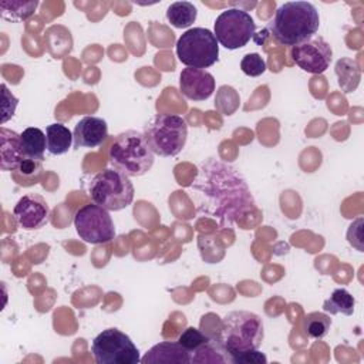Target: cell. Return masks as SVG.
Instances as JSON below:
<instances>
[{
    "instance_id": "obj_1",
    "label": "cell",
    "mask_w": 364,
    "mask_h": 364,
    "mask_svg": "<svg viewBox=\"0 0 364 364\" xmlns=\"http://www.w3.org/2000/svg\"><path fill=\"white\" fill-rule=\"evenodd\" d=\"M191 189L198 212L216 219L220 228H230L237 216L255 206L247 183L237 169L213 158L199 165Z\"/></svg>"
},
{
    "instance_id": "obj_2",
    "label": "cell",
    "mask_w": 364,
    "mask_h": 364,
    "mask_svg": "<svg viewBox=\"0 0 364 364\" xmlns=\"http://www.w3.org/2000/svg\"><path fill=\"white\" fill-rule=\"evenodd\" d=\"M273 37L283 46H299L317 33L320 16L314 4L309 1L283 3L270 21Z\"/></svg>"
},
{
    "instance_id": "obj_3",
    "label": "cell",
    "mask_w": 364,
    "mask_h": 364,
    "mask_svg": "<svg viewBox=\"0 0 364 364\" xmlns=\"http://www.w3.org/2000/svg\"><path fill=\"white\" fill-rule=\"evenodd\" d=\"M264 327L262 318L246 310H235L228 313L220 323L215 338L225 350L229 361L233 355L249 350H256L262 346Z\"/></svg>"
},
{
    "instance_id": "obj_4",
    "label": "cell",
    "mask_w": 364,
    "mask_h": 364,
    "mask_svg": "<svg viewBox=\"0 0 364 364\" xmlns=\"http://www.w3.org/2000/svg\"><path fill=\"white\" fill-rule=\"evenodd\" d=\"M108 162L127 176H142L154 165V152L142 132L129 129L115 136L108 149Z\"/></svg>"
},
{
    "instance_id": "obj_5",
    "label": "cell",
    "mask_w": 364,
    "mask_h": 364,
    "mask_svg": "<svg viewBox=\"0 0 364 364\" xmlns=\"http://www.w3.org/2000/svg\"><path fill=\"white\" fill-rule=\"evenodd\" d=\"M144 136L155 155H178L188 138V125L179 115L156 114L144 127Z\"/></svg>"
},
{
    "instance_id": "obj_6",
    "label": "cell",
    "mask_w": 364,
    "mask_h": 364,
    "mask_svg": "<svg viewBox=\"0 0 364 364\" xmlns=\"http://www.w3.org/2000/svg\"><path fill=\"white\" fill-rule=\"evenodd\" d=\"M88 192L94 203L114 212L125 209L134 199V185L129 176L114 168H107L94 175Z\"/></svg>"
},
{
    "instance_id": "obj_7",
    "label": "cell",
    "mask_w": 364,
    "mask_h": 364,
    "mask_svg": "<svg viewBox=\"0 0 364 364\" xmlns=\"http://www.w3.org/2000/svg\"><path fill=\"white\" fill-rule=\"evenodd\" d=\"M176 55L186 67L205 70L219 58L218 40L208 28H189L176 41Z\"/></svg>"
},
{
    "instance_id": "obj_8",
    "label": "cell",
    "mask_w": 364,
    "mask_h": 364,
    "mask_svg": "<svg viewBox=\"0 0 364 364\" xmlns=\"http://www.w3.org/2000/svg\"><path fill=\"white\" fill-rule=\"evenodd\" d=\"M97 364H138L141 355L134 341L118 328L101 331L91 344Z\"/></svg>"
},
{
    "instance_id": "obj_9",
    "label": "cell",
    "mask_w": 364,
    "mask_h": 364,
    "mask_svg": "<svg viewBox=\"0 0 364 364\" xmlns=\"http://www.w3.org/2000/svg\"><path fill=\"white\" fill-rule=\"evenodd\" d=\"M74 226L77 235L85 243L104 245L115 237V226L109 212L94 202L81 206L75 212Z\"/></svg>"
},
{
    "instance_id": "obj_10",
    "label": "cell",
    "mask_w": 364,
    "mask_h": 364,
    "mask_svg": "<svg viewBox=\"0 0 364 364\" xmlns=\"http://www.w3.org/2000/svg\"><path fill=\"white\" fill-rule=\"evenodd\" d=\"M255 30V20L246 10L228 9L216 17L213 34L225 48L237 50L250 41Z\"/></svg>"
},
{
    "instance_id": "obj_11",
    "label": "cell",
    "mask_w": 364,
    "mask_h": 364,
    "mask_svg": "<svg viewBox=\"0 0 364 364\" xmlns=\"http://www.w3.org/2000/svg\"><path fill=\"white\" fill-rule=\"evenodd\" d=\"M290 55L303 71L321 74L330 67L333 50L323 37H311L310 40L291 47Z\"/></svg>"
},
{
    "instance_id": "obj_12",
    "label": "cell",
    "mask_w": 364,
    "mask_h": 364,
    "mask_svg": "<svg viewBox=\"0 0 364 364\" xmlns=\"http://www.w3.org/2000/svg\"><path fill=\"white\" fill-rule=\"evenodd\" d=\"M17 225L24 230H34L50 219V208L46 199L37 193H28L18 199L13 209Z\"/></svg>"
},
{
    "instance_id": "obj_13",
    "label": "cell",
    "mask_w": 364,
    "mask_h": 364,
    "mask_svg": "<svg viewBox=\"0 0 364 364\" xmlns=\"http://www.w3.org/2000/svg\"><path fill=\"white\" fill-rule=\"evenodd\" d=\"M179 90L188 100L205 101L215 91V78L206 70L186 67L179 75Z\"/></svg>"
},
{
    "instance_id": "obj_14",
    "label": "cell",
    "mask_w": 364,
    "mask_h": 364,
    "mask_svg": "<svg viewBox=\"0 0 364 364\" xmlns=\"http://www.w3.org/2000/svg\"><path fill=\"white\" fill-rule=\"evenodd\" d=\"M73 136L77 148H95L108 136V125L100 117H84L75 124Z\"/></svg>"
},
{
    "instance_id": "obj_15",
    "label": "cell",
    "mask_w": 364,
    "mask_h": 364,
    "mask_svg": "<svg viewBox=\"0 0 364 364\" xmlns=\"http://www.w3.org/2000/svg\"><path fill=\"white\" fill-rule=\"evenodd\" d=\"M24 154L21 149L20 134L7 129L4 127L0 128V159H1V171H16L21 161L24 159Z\"/></svg>"
},
{
    "instance_id": "obj_16",
    "label": "cell",
    "mask_w": 364,
    "mask_h": 364,
    "mask_svg": "<svg viewBox=\"0 0 364 364\" xmlns=\"http://www.w3.org/2000/svg\"><path fill=\"white\" fill-rule=\"evenodd\" d=\"M144 364H156V363H179L191 364L189 353L178 341H162L155 344L146 351L141 358Z\"/></svg>"
},
{
    "instance_id": "obj_17",
    "label": "cell",
    "mask_w": 364,
    "mask_h": 364,
    "mask_svg": "<svg viewBox=\"0 0 364 364\" xmlns=\"http://www.w3.org/2000/svg\"><path fill=\"white\" fill-rule=\"evenodd\" d=\"M46 139H47V151L51 155H63L67 154L74 142L73 132L60 122L50 124L46 128Z\"/></svg>"
},
{
    "instance_id": "obj_18",
    "label": "cell",
    "mask_w": 364,
    "mask_h": 364,
    "mask_svg": "<svg viewBox=\"0 0 364 364\" xmlns=\"http://www.w3.org/2000/svg\"><path fill=\"white\" fill-rule=\"evenodd\" d=\"M21 149L24 156L44 159V151L47 149L46 134L36 127H28L20 134Z\"/></svg>"
},
{
    "instance_id": "obj_19",
    "label": "cell",
    "mask_w": 364,
    "mask_h": 364,
    "mask_svg": "<svg viewBox=\"0 0 364 364\" xmlns=\"http://www.w3.org/2000/svg\"><path fill=\"white\" fill-rule=\"evenodd\" d=\"M43 161L37 158L26 156L18 168L11 172L13 179L20 186H33L36 185L43 176Z\"/></svg>"
},
{
    "instance_id": "obj_20",
    "label": "cell",
    "mask_w": 364,
    "mask_h": 364,
    "mask_svg": "<svg viewBox=\"0 0 364 364\" xmlns=\"http://www.w3.org/2000/svg\"><path fill=\"white\" fill-rule=\"evenodd\" d=\"M38 6V1H21V0H1L0 1V11L1 17L11 23H18L30 18Z\"/></svg>"
},
{
    "instance_id": "obj_21",
    "label": "cell",
    "mask_w": 364,
    "mask_h": 364,
    "mask_svg": "<svg viewBox=\"0 0 364 364\" xmlns=\"http://www.w3.org/2000/svg\"><path fill=\"white\" fill-rule=\"evenodd\" d=\"M336 74L338 77V85L344 92L354 91L360 84L361 73L357 63L351 58H340L336 63Z\"/></svg>"
},
{
    "instance_id": "obj_22",
    "label": "cell",
    "mask_w": 364,
    "mask_h": 364,
    "mask_svg": "<svg viewBox=\"0 0 364 364\" xmlns=\"http://www.w3.org/2000/svg\"><path fill=\"white\" fill-rule=\"evenodd\" d=\"M198 10L191 1H175L166 10L168 21L176 28H188L196 20Z\"/></svg>"
},
{
    "instance_id": "obj_23",
    "label": "cell",
    "mask_w": 364,
    "mask_h": 364,
    "mask_svg": "<svg viewBox=\"0 0 364 364\" xmlns=\"http://www.w3.org/2000/svg\"><path fill=\"white\" fill-rule=\"evenodd\" d=\"M354 307L355 299L346 289H336L323 303V310L330 314L341 313L344 316H351L354 313Z\"/></svg>"
},
{
    "instance_id": "obj_24",
    "label": "cell",
    "mask_w": 364,
    "mask_h": 364,
    "mask_svg": "<svg viewBox=\"0 0 364 364\" xmlns=\"http://www.w3.org/2000/svg\"><path fill=\"white\" fill-rule=\"evenodd\" d=\"M331 327V318L326 313L313 311L309 313L303 323V330L306 336L310 338H323L328 334V330Z\"/></svg>"
},
{
    "instance_id": "obj_25",
    "label": "cell",
    "mask_w": 364,
    "mask_h": 364,
    "mask_svg": "<svg viewBox=\"0 0 364 364\" xmlns=\"http://www.w3.org/2000/svg\"><path fill=\"white\" fill-rule=\"evenodd\" d=\"M209 338L208 334H205L203 331H200L196 327H188L182 331V334L178 338V343L189 353V357H192V354L195 353V350H198L206 340Z\"/></svg>"
},
{
    "instance_id": "obj_26",
    "label": "cell",
    "mask_w": 364,
    "mask_h": 364,
    "mask_svg": "<svg viewBox=\"0 0 364 364\" xmlns=\"http://www.w3.org/2000/svg\"><path fill=\"white\" fill-rule=\"evenodd\" d=\"M240 68L249 77H259L266 71V63L260 54L249 53L242 58Z\"/></svg>"
},
{
    "instance_id": "obj_27",
    "label": "cell",
    "mask_w": 364,
    "mask_h": 364,
    "mask_svg": "<svg viewBox=\"0 0 364 364\" xmlns=\"http://www.w3.org/2000/svg\"><path fill=\"white\" fill-rule=\"evenodd\" d=\"M230 363L233 364H266L267 358L263 353L256 350H249L245 353H239L232 357Z\"/></svg>"
},
{
    "instance_id": "obj_28",
    "label": "cell",
    "mask_w": 364,
    "mask_h": 364,
    "mask_svg": "<svg viewBox=\"0 0 364 364\" xmlns=\"http://www.w3.org/2000/svg\"><path fill=\"white\" fill-rule=\"evenodd\" d=\"M1 92H3V104H1L3 118H1V122H6L7 119H10L14 115L18 100L9 91L6 84H1Z\"/></svg>"
}]
</instances>
